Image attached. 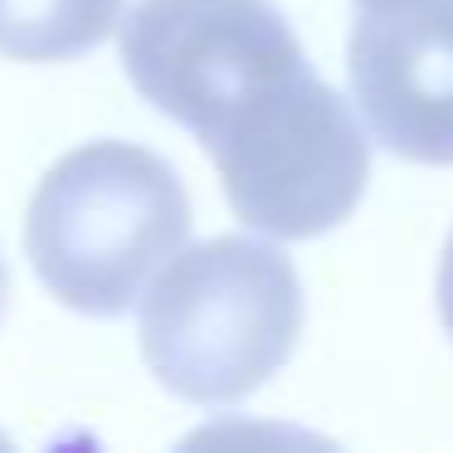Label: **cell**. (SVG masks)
<instances>
[{"label":"cell","mask_w":453,"mask_h":453,"mask_svg":"<svg viewBox=\"0 0 453 453\" xmlns=\"http://www.w3.org/2000/svg\"><path fill=\"white\" fill-rule=\"evenodd\" d=\"M190 200L147 147L88 142L54 161L25 215V254L64 307L122 317L180 254Z\"/></svg>","instance_id":"cell-1"},{"label":"cell","mask_w":453,"mask_h":453,"mask_svg":"<svg viewBox=\"0 0 453 453\" xmlns=\"http://www.w3.org/2000/svg\"><path fill=\"white\" fill-rule=\"evenodd\" d=\"M303 336V283L283 249L219 234L186 249L142 297V356L171 395L234 404L283 371Z\"/></svg>","instance_id":"cell-2"},{"label":"cell","mask_w":453,"mask_h":453,"mask_svg":"<svg viewBox=\"0 0 453 453\" xmlns=\"http://www.w3.org/2000/svg\"><path fill=\"white\" fill-rule=\"evenodd\" d=\"M205 151L234 215L273 239H317L336 229L371 180L361 122L312 69L264 93Z\"/></svg>","instance_id":"cell-3"},{"label":"cell","mask_w":453,"mask_h":453,"mask_svg":"<svg viewBox=\"0 0 453 453\" xmlns=\"http://www.w3.org/2000/svg\"><path fill=\"white\" fill-rule=\"evenodd\" d=\"M118 44L132 88L196 132L200 147L307 69L273 0H137Z\"/></svg>","instance_id":"cell-4"},{"label":"cell","mask_w":453,"mask_h":453,"mask_svg":"<svg viewBox=\"0 0 453 453\" xmlns=\"http://www.w3.org/2000/svg\"><path fill=\"white\" fill-rule=\"evenodd\" d=\"M346 73L385 151L419 166H453V0L361 11Z\"/></svg>","instance_id":"cell-5"},{"label":"cell","mask_w":453,"mask_h":453,"mask_svg":"<svg viewBox=\"0 0 453 453\" xmlns=\"http://www.w3.org/2000/svg\"><path fill=\"white\" fill-rule=\"evenodd\" d=\"M122 0H0V54L59 64L98 50L118 25Z\"/></svg>","instance_id":"cell-6"},{"label":"cell","mask_w":453,"mask_h":453,"mask_svg":"<svg viewBox=\"0 0 453 453\" xmlns=\"http://www.w3.org/2000/svg\"><path fill=\"white\" fill-rule=\"evenodd\" d=\"M439 312L453 336V234H449V249H443V264H439Z\"/></svg>","instance_id":"cell-7"},{"label":"cell","mask_w":453,"mask_h":453,"mask_svg":"<svg viewBox=\"0 0 453 453\" xmlns=\"http://www.w3.org/2000/svg\"><path fill=\"white\" fill-rule=\"evenodd\" d=\"M361 11H395V5H414V0H356Z\"/></svg>","instance_id":"cell-8"},{"label":"cell","mask_w":453,"mask_h":453,"mask_svg":"<svg viewBox=\"0 0 453 453\" xmlns=\"http://www.w3.org/2000/svg\"><path fill=\"white\" fill-rule=\"evenodd\" d=\"M5 293H11V273H5V258H0V317H5Z\"/></svg>","instance_id":"cell-9"}]
</instances>
